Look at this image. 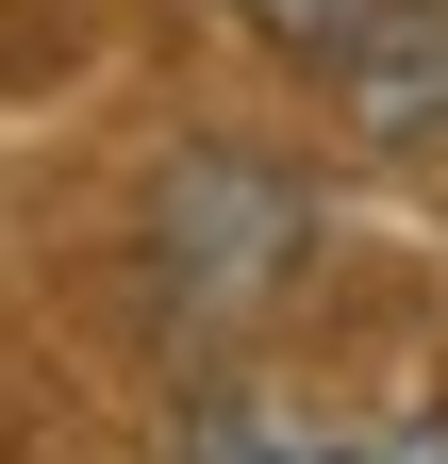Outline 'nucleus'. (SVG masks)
<instances>
[{
    "label": "nucleus",
    "instance_id": "obj_2",
    "mask_svg": "<svg viewBox=\"0 0 448 464\" xmlns=\"http://www.w3.org/2000/svg\"><path fill=\"white\" fill-rule=\"evenodd\" d=\"M233 17H266V34H365L382 0H233Z\"/></svg>",
    "mask_w": 448,
    "mask_h": 464
},
{
    "label": "nucleus",
    "instance_id": "obj_1",
    "mask_svg": "<svg viewBox=\"0 0 448 464\" xmlns=\"http://www.w3.org/2000/svg\"><path fill=\"white\" fill-rule=\"evenodd\" d=\"M200 464H448L432 415H216Z\"/></svg>",
    "mask_w": 448,
    "mask_h": 464
}]
</instances>
